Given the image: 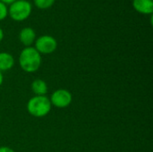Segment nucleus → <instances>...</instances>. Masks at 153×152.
I'll return each mask as SVG.
<instances>
[{
    "label": "nucleus",
    "instance_id": "obj_1",
    "mask_svg": "<svg viewBox=\"0 0 153 152\" xmlns=\"http://www.w3.org/2000/svg\"><path fill=\"white\" fill-rule=\"evenodd\" d=\"M41 55L32 47H24L19 56V65L26 73H34L41 65Z\"/></svg>",
    "mask_w": 153,
    "mask_h": 152
},
{
    "label": "nucleus",
    "instance_id": "obj_2",
    "mask_svg": "<svg viewBox=\"0 0 153 152\" xmlns=\"http://www.w3.org/2000/svg\"><path fill=\"white\" fill-rule=\"evenodd\" d=\"M52 105L46 96H34L27 103L29 114L34 117H44L51 110Z\"/></svg>",
    "mask_w": 153,
    "mask_h": 152
},
{
    "label": "nucleus",
    "instance_id": "obj_3",
    "mask_svg": "<svg viewBox=\"0 0 153 152\" xmlns=\"http://www.w3.org/2000/svg\"><path fill=\"white\" fill-rule=\"evenodd\" d=\"M31 4L27 0H16L8 8V14L15 22H22L31 13Z\"/></svg>",
    "mask_w": 153,
    "mask_h": 152
},
{
    "label": "nucleus",
    "instance_id": "obj_4",
    "mask_svg": "<svg viewBox=\"0 0 153 152\" xmlns=\"http://www.w3.org/2000/svg\"><path fill=\"white\" fill-rule=\"evenodd\" d=\"M34 47L40 55H48L56 51L57 47V41L52 36L43 35L35 40Z\"/></svg>",
    "mask_w": 153,
    "mask_h": 152
},
{
    "label": "nucleus",
    "instance_id": "obj_5",
    "mask_svg": "<svg viewBox=\"0 0 153 152\" xmlns=\"http://www.w3.org/2000/svg\"><path fill=\"white\" fill-rule=\"evenodd\" d=\"M51 105L58 108H65L68 107L73 100V96L70 91L65 89L56 90L49 99Z\"/></svg>",
    "mask_w": 153,
    "mask_h": 152
},
{
    "label": "nucleus",
    "instance_id": "obj_6",
    "mask_svg": "<svg viewBox=\"0 0 153 152\" xmlns=\"http://www.w3.org/2000/svg\"><path fill=\"white\" fill-rule=\"evenodd\" d=\"M19 39L21 43L27 47H31V45L36 40V32L30 27H25L21 30L19 33Z\"/></svg>",
    "mask_w": 153,
    "mask_h": 152
},
{
    "label": "nucleus",
    "instance_id": "obj_7",
    "mask_svg": "<svg viewBox=\"0 0 153 152\" xmlns=\"http://www.w3.org/2000/svg\"><path fill=\"white\" fill-rule=\"evenodd\" d=\"M134 10L142 14L152 15L153 0H133Z\"/></svg>",
    "mask_w": 153,
    "mask_h": 152
},
{
    "label": "nucleus",
    "instance_id": "obj_8",
    "mask_svg": "<svg viewBox=\"0 0 153 152\" xmlns=\"http://www.w3.org/2000/svg\"><path fill=\"white\" fill-rule=\"evenodd\" d=\"M14 65L13 56L7 52H0V72L7 71Z\"/></svg>",
    "mask_w": 153,
    "mask_h": 152
},
{
    "label": "nucleus",
    "instance_id": "obj_9",
    "mask_svg": "<svg viewBox=\"0 0 153 152\" xmlns=\"http://www.w3.org/2000/svg\"><path fill=\"white\" fill-rule=\"evenodd\" d=\"M30 87L31 90L36 96H45V94L48 92V84L41 79L34 80Z\"/></svg>",
    "mask_w": 153,
    "mask_h": 152
},
{
    "label": "nucleus",
    "instance_id": "obj_10",
    "mask_svg": "<svg viewBox=\"0 0 153 152\" xmlns=\"http://www.w3.org/2000/svg\"><path fill=\"white\" fill-rule=\"evenodd\" d=\"M34 4L39 8V9H48L49 7H51L54 3L55 0H33Z\"/></svg>",
    "mask_w": 153,
    "mask_h": 152
},
{
    "label": "nucleus",
    "instance_id": "obj_11",
    "mask_svg": "<svg viewBox=\"0 0 153 152\" xmlns=\"http://www.w3.org/2000/svg\"><path fill=\"white\" fill-rule=\"evenodd\" d=\"M8 15V8L5 4L0 1V21L4 20Z\"/></svg>",
    "mask_w": 153,
    "mask_h": 152
},
{
    "label": "nucleus",
    "instance_id": "obj_12",
    "mask_svg": "<svg viewBox=\"0 0 153 152\" xmlns=\"http://www.w3.org/2000/svg\"><path fill=\"white\" fill-rule=\"evenodd\" d=\"M0 152H15L9 147H0Z\"/></svg>",
    "mask_w": 153,
    "mask_h": 152
},
{
    "label": "nucleus",
    "instance_id": "obj_13",
    "mask_svg": "<svg viewBox=\"0 0 153 152\" xmlns=\"http://www.w3.org/2000/svg\"><path fill=\"white\" fill-rule=\"evenodd\" d=\"M1 2H3L4 4H11L12 3H13L14 1H16V0H0Z\"/></svg>",
    "mask_w": 153,
    "mask_h": 152
},
{
    "label": "nucleus",
    "instance_id": "obj_14",
    "mask_svg": "<svg viewBox=\"0 0 153 152\" xmlns=\"http://www.w3.org/2000/svg\"><path fill=\"white\" fill-rule=\"evenodd\" d=\"M3 39H4V31H3L2 28L0 27V42L3 40Z\"/></svg>",
    "mask_w": 153,
    "mask_h": 152
},
{
    "label": "nucleus",
    "instance_id": "obj_15",
    "mask_svg": "<svg viewBox=\"0 0 153 152\" xmlns=\"http://www.w3.org/2000/svg\"><path fill=\"white\" fill-rule=\"evenodd\" d=\"M3 73H2V72H0V86L2 85V83H3Z\"/></svg>",
    "mask_w": 153,
    "mask_h": 152
}]
</instances>
